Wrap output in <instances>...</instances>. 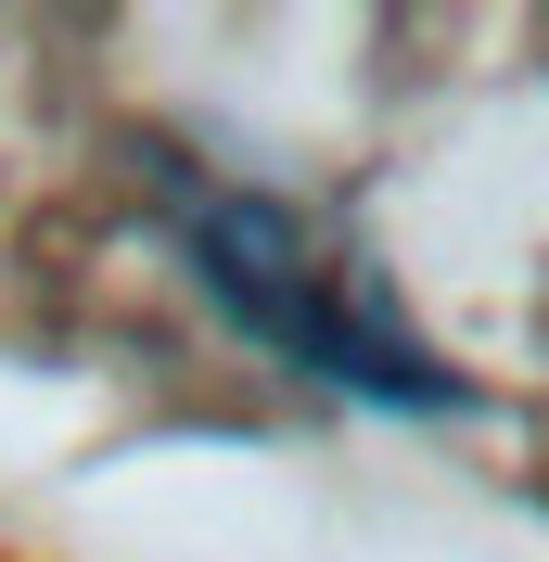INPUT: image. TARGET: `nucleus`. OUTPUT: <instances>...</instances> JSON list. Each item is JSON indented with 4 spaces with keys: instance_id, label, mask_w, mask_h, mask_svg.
<instances>
[{
    "instance_id": "nucleus-1",
    "label": "nucleus",
    "mask_w": 549,
    "mask_h": 562,
    "mask_svg": "<svg viewBox=\"0 0 549 562\" xmlns=\"http://www.w3.org/2000/svg\"><path fill=\"white\" fill-rule=\"evenodd\" d=\"M192 244H205L217 294H231L243 319H269L307 371H333V384H396V396L435 384V371L410 358V333L358 307V269L307 256V231H294L281 205H192Z\"/></svg>"
}]
</instances>
